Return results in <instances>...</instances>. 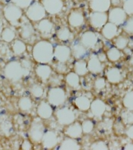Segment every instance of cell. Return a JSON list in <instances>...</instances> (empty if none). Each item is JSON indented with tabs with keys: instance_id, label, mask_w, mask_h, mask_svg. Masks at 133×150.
Segmentation results:
<instances>
[{
	"instance_id": "18",
	"label": "cell",
	"mask_w": 133,
	"mask_h": 150,
	"mask_svg": "<svg viewBox=\"0 0 133 150\" xmlns=\"http://www.w3.org/2000/svg\"><path fill=\"white\" fill-rule=\"evenodd\" d=\"M68 22L71 27L75 28L81 27L85 23L83 13L79 10H73L68 16Z\"/></svg>"
},
{
	"instance_id": "47",
	"label": "cell",
	"mask_w": 133,
	"mask_h": 150,
	"mask_svg": "<svg viewBox=\"0 0 133 150\" xmlns=\"http://www.w3.org/2000/svg\"><path fill=\"white\" fill-rule=\"evenodd\" d=\"M10 53H11V51L9 50L6 42L4 41V43H0V54H1V57H5L6 58L9 54H10Z\"/></svg>"
},
{
	"instance_id": "32",
	"label": "cell",
	"mask_w": 133,
	"mask_h": 150,
	"mask_svg": "<svg viewBox=\"0 0 133 150\" xmlns=\"http://www.w3.org/2000/svg\"><path fill=\"white\" fill-rule=\"evenodd\" d=\"M18 106L19 108L23 112H29L33 107L31 99L28 96H23L19 100Z\"/></svg>"
},
{
	"instance_id": "25",
	"label": "cell",
	"mask_w": 133,
	"mask_h": 150,
	"mask_svg": "<svg viewBox=\"0 0 133 150\" xmlns=\"http://www.w3.org/2000/svg\"><path fill=\"white\" fill-rule=\"evenodd\" d=\"M75 105L81 111H87L90 110L91 101L88 96L85 95H80L75 99Z\"/></svg>"
},
{
	"instance_id": "37",
	"label": "cell",
	"mask_w": 133,
	"mask_h": 150,
	"mask_svg": "<svg viewBox=\"0 0 133 150\" xmlns=\"http://www.w3.org/2000/svg\"><path fill=\"white\" fill-rule=\"evenodd\" d=\"M123 105L127 110L133 111V90L125 95L123 98Z\"/></svg>"
},
{
	"instance_id": "24",
	"label": "cell",
	"mask_w": 133,
	"mask_h": 150,
	"mask_svg": "<svg viewBox=\"0 0 133 150\" xmlns=\"http://www.w3.org/2000/svg\"><path fill=\"white\" fill-rule=\"evenodd\" d=\"M106 77L109 83L112 84H117L122 80V72L117 68H110L106 72Z\"/></svg>"
},
{
	"instance_id": "55",
	"label": "cell",
	"mask_w": 133,
	"mask_h": 150,
	"mask_svg": "<svg viewBox=\"0 0 133 150\" xmlns=\"http://www.w3.org/2000/svg\"><path fill=\"white\" fill-rule=\"evenodd\" d=\"M2 9H3V8H2V6H1V5H0V14L2 13Z\"/></svg>"
},
{
	"instance_id": "10",
	"label": "cell",
	"mask_w": 133,
	"mask_h": 150,
	"mask_svg": "<svg viewBox=\"0 0 133 150\" xmlns=\"http://www.w3.org/2000/svg\"><path fill=\"white\" fill-rule=\"evenodd\" d=\"M72 51L69 47L64 45H59L54 48V58L59 62L66 63L69 60Z\"/></svg>"
},
{
	"instance_id": "53",
	"label": "cell",
	"mask_w": 133,
	"mask_h": 150,
	"mask_svg": "<svg viewBox=\"0 0 133 150\" xmlns=\"http://www.w3.org/2000/svg\"><path fill=\"white\" fill-rule=\"evenodd\" d=\"M5 27L4 26H3V23H2V20H0V34H2V30H3V29H4Z\"/></svg>"
},
{
	"instance_id": "12",
	"label": "cell",
	"mask_w": 133,
	"mask_h": 150,
	"mask_svg": "<svg viewBox=\"0 0 133 150\" xmlns=\"http://www.w3.org/2000/svg\"><path fill=\"white\" fill-rule=\"evenodd\" d=\"M41 2L46 12L51 15L61 13L64 6L63 0H42Z\"/></svg>"
},
{
	"instance_id": "7",
	"label": "cell",
	"mask_w": 133,
	"mask_h": 150,
	"mask_svg": "<svg viewBox=\"0 0 133 150\" xmlns=\"http://www.w3.org/2000/svg\"><path fill=\"white\" fill-rule=\"evenodd\" d=\"M56 120L59 125L67 126L73 123L76 120V114L71 108L63 107L58 109L55 112Z\"/></svg>"
},
{
	"instance_id": "48",
	"label": "cell",
	"mask_w": 133,
	"mask_h": 150,
	"mask_svg": "<svg viewBox=\"0 0 133 150\" xmlns=\"http://www.w3.org/2000/svg\"><path fill=\"white\" fill-rule=\"evenodd\" d=\"M32 143L31 142L28 140V139H26L23 142L22 145H21V149L24 150H30L32 149Z\"/></svg>"
},
{
	"instance_id": "8",
	"label": "cell",
	"mask_w": 133,
	"mask_h": 150,
	"mask_svg": "<svg viewBox=\"0 0 133 150\" xmlns=\"http://www.w3.org/2000/svg\"><path fill=\"white\" fill-rule=\"evenodd\" d=\"M127 20V13L123 8L119 6L113 7L109 9L108 21L115 23L117 26L124 24Z\"/></svg>"
},
{
	"instance_id": "31",
	"label": "cell",
	"mask_w": 133,
	"mask_h": 150,
	"mask_svg": "<svg viewBox=\"0 0 133 150\" xmlns=\"http://www.w3.org/2000/svg\"><path fill=\"white\" fill-rule=\"evenodd\" d=\"M16 32L11 27H5L1 34V38L3 41L6 43H11L15 40Z\"/></svg>"
},
{
	"instance_id": "3",
	"label": "cell",
	"mask_w": 133,
	"mask_h": 150,
	"mask_svg": "<svg viewBox=\"0 0 133 150\" xmlns=\"http://www.w3.org/2000/svg\"><path fill=\"white\" fill-rule=\"evenodd\" d=\"M4 76L8 80L17 83L24 77V72L21 62L11 61L4 68Z\"/></svg>"
},
{
	"instance_id": "50",
	"label": "cell",
	"mask_w": 133,
	"mask_h": 150,
	"mask_svg": "<svg viewBox=\"0 0 133 150\" xmlns=\"http://www.w3.org/2000/svg\"><path fill=\"white\" fill-rule=\"evenodd\" d=\"M125 133H126L127 136L129 137V139H131L133 140V125H129Z\"/></svg>"
},
{
	"instance_id": "38",
	"label": "cell",
	"mask_w": 133,
	"mask_h": 150,
	"mask_svg": "<svg viewBox=\"0 0 133 150\" xmlns=\"http://www.w3.org/2000/svg\"><path fill=\"white\" fill-rule=\"evenodd\" d=\"M122 119L123 122L125 125H133V111L132 110H127L125 111H123L122 114Z\"/></svg>"
},
{
	"instance_id": "29",
	"label": "cell",
	"mask_w": 133,
	"mask_h": 150,
	"mask_svg": "<svg viewBox=\"0 0 133 150\" xmlns=\"http://www.w3.org/2000/svg\"><path fill=\"white\" fill-rule=\"evenodd\" d=\"M12 52L14 55L16 56H20L26 52L27 50V45L21 40H14V41L12 44L11 47Z\"/></svg>"
},
{
	"instance_id": "27",
	"label": "cell",
	"mask_w": 133,
	"mask_h": 150,
	"mask_svg": "<svg viewBox=\"0 0 133 150\" xmlns=\"http://www.w3.org/2000/svg\"><path fill=\"white\" fill-rule=\"evenodd\" d=\"M71 51H72V54L76 59H81L87 54V48L80 42L76 43L72 45Z\"/></svg>"
},
{
	"instance_id": "28",
	"label": "cell",
	"mask_w": 133,
	"mask_h": 150,
	"mask_svg": "<svg viewBox=\"0 0 133 150\" xmlns=\"http://www.w3.org/2000/svg\"><path fill=\"white\" fill-rule=\"evenodd\" d=\"M66 82L67 85L72 89H79L80 87L79 76L75 72H71L66 75Z\"/></svg>"
},
{
	"instance_id": "36",
	"label": "cell",
	"mask_w": 133,
	"mask_h": 150,
	"mask_svg": "<svg viewBox=\"0 0 133 150\" xmlns=\"http://www.w3.org/2000/svg\"><path fill=\"white\" fill-rule=\"evenodd\" d=\"M30 92L35 98H41L44 94V89L39 84H33L30 86Z\"/></svg>"
},
{
	"instance_id": "23",
	"label": "cell",
	"mask_w": 133,
	"mask_h": 150,
	"mask_svg": "<svg viewBox=\"0 0 133 150\" xmlns=\"http://www.w3.org/2000/svg\"><path fill=\"white\" fill-rule=\"evenodd\" d=\"M35 73L42 82H47L52 76V69L47 64H39L35 69Z\"/></svg>"
},
{
	"instance_id": "9",
	"label": "cell",
	"mask_w": 133,
	"mask_h": 150,
	"mask_svg": "<svg viewBox=\"0 0 133 150\" xmlns=\"http://www.w3.org/2000/svg\"><path fill=\"white\" fill-rule=\"evenodd\" d=\"M108 22V14L106 12H93L90 15V23L93 28L100 29Z\"/></svg>"
},
{
	"instance_id": "13",
	"label": "cell",
	"mask_w": 133,
	"mask_h": 150,
	"mask_svg": "<svg viewBox=\"0 0 133 150\" xmlns=\"http://www.w3.org/2000/svg\"><path fill=\"white\" fill-rule=\"evenodd\" d=\"M36 28L37 31L41 34V36L44 38H47V37L51 36V34L53 33L54 24L50 20L44 18L38 21Z\"/></svg>"
},
{
	"instance_id": "40",
	"label": "cell",
	"mask_w": 133,
	"mask_h": 150,
	"mask_svg": "<svg viewBox=\"0 0 133 150\" xmlns=\"http://www.w3.org/2000/svg\"><path fill=\"white\" fill-rule=\"evenodd\" d=\"M34 0H11V2L16 5L22 9H27Z\"/></svg>"
},
{
	"instance_id": "15",
	"label": "cell",
	"mask_w": 133,
	"mask_h": 150,
	"mask_svg": "<svg viewBox=\"0 0 133 150\" xmlns=\"http://www.w3.org/2000/svg\"><path fill=\"white\" fill-rule=\"evenodd\" d=\"M97 41H98V38L97 34L94 32L87 30L82 34L79 42L88 49V48L94 47L97 44Z\"/></svg>"
},
{
	"instance_id": "35",
	"label": "cell",
	"mask_w": 133,
	"mask_h": 150,
	"mask_svg": "<svg viewBox=\"0 0 133 150\" xmlns=\"http://www.w3.org/2000/svg\"><path fill=\"white\" fill-rule=\"evenodd\" d=\"M114 44H115V47L119 50H124L129 45V38L125 36H118L115 39Z\"/></svg>"
},
{
	"instance_id": "54",
	"label": "cell",
	"mask_w": 133,
	"mask_h": 150,
	"mask_svg": "<svg viewBox=\"0 0 133 150\" xmlns=\"http://www.w3.org/2000/svg\"><path fill=\"white\" fill-rule=\"evenodd\" d=\"M130 64H131V65L133 66V54L132 55L131 58H130Z\"/></svg>"
},
{
	"instance_id": "44",
	"label": "cell",
	"mask_w": 133,
	"mask_h": 150,
	"mask_svg": "<svg viewBox=\"0 0 133 150\" xmlns=\"http://www.w3.org/2000/svg\"><path fill=\"white\" fill-rule=\"evenodd\" d=\"M106 86V81L104 78L102 77H99L97 78L94 82V88L95 90L100 91V90H104Z\"/></svg>"
},
{
	"instance_id": "33",
	"label": "cell",
	"mask_w": 133,
	"mask_h": 150,
	"mask_svg": "<svg viewBox=\"0 0 133 150\" xmlns=\"http://www.w3.org/2000/svg\"><path fill=\"white\" fill-rule=\"evenodd\" d=\"M121 58H122V52L116 47H111L107 52V58L110 62H116L117 61H119Z\"/></svg>"
},
{
	"instance_id": "26",
	"label": "cell",
	"mask_w": 133,
	"mask_h": 150,
	"mask_svg": "<svg viewBox=\"0 0 133 150\" xmlns=\"http://www.w3.org/2000/svg\"><path fill=\"white\" fill-rule=\"evenodd\" d=\"M59 149L61 150H79L81 149V146L76 139L69 137L62 142Z\"/></svg>"
},
{
	"instance_id": "49",
	"label": "cell",
	"mask_w": 133,
	"mask_h": 150,
	"mask_svg": "<svg viewBox=\"0 0 133 150\" xmlns=\"http://www.w3.org/2000/svg\"><path fill=\"white\" fill-rule=\"evenodd\" d=\"M56 70L60 73H63V72H66V66L65 65V63L62 62H59L58 65H56Z\"/></svg>"
},
{
	"instance_id": "41",
	"label": "cell",
	"mask_w": 133,
	"mask_h": 150,
	"mask_svg": "<svg viewBox=\"0 0 133 150\" xmlns=\"http://www.w3.org/2000/svg\"><path fill=\"white\" fill-rule=\"evenodd\" d=\"M127 15L132 16L133 15V0H125L122 6Z\"/></svg>"
},
{
	"instance_id": "39",
	"label": "cell",
	"mask_w": 133,
	"mask_h": 150,
	"mask_svg": "<svg viewBox=\"0 0 133 150\" xmlns=\"http://www.w3.org/2000/svg\"><path fill=\"white\" fill-rule=\"evenodd\" d=\"M81 125L82 128H83V132L85 134H89L90 132H92L93 128H94V124L93 123V121L90 119H87V120L83 121Z\"/></svg>"
},
{
	"instance_id": "17",
	"label": "cell",
	"mask_w": 133,
	"mask_h": 150,
	"mask_svg": "<svg viewBox=\"0 0 133 150\" xmlns=\"http://www.w3.org/2000/svg\"><path fill=\"white\" fill-rule=\"evenodd\" d=\"M89 72L93 74H100L104 69V65L96 54H92L87 62Z\"/></svg>"
},
{
	"instance_id": "42",
	"label": "cell",
	"mask_w": 133,
	"mask_h": 150,
	"mask_svg": "<svg viewBox=\"0 0 133 150\" xmlns=\"http://www.w3.org/2000/svg\"><path fill=\"white\" fill-rule=\"evenodd\" d=\"M22 67L23 69V72H24V77L27 76L30 74V72L31 71V62L28 59H22L21 62Z\"/></svg>"
},
{
	"instance_id": "46",
	"label": "cell",
	"mask_w": 133,
	"mask_h": 150,
	"mask_svg": "<svg viewBox=\"0 0 133 150\" xmlns=\"http://www.w3.org/2000/svg\"><path fill=\"white\" fill-rule=\"evenodd\" d=\"M124 30L126 33L133 35V17L128 19L124 23Z\"/></svg>"
},
{
	"instance_id": "34",
	"label": "cell",
	"mask_w": 133,
	"mask_h": 150,
	"mask_svg": "<svg viewBox=\"0 0 133 150\" xmlns=\"http://www.w3.org/2000/svg\"><path fill=\"white\" fill-rule=\"evenodd\" d=\"M57 38L61 41H67L72 38V33L66 27H62L57 31Z\"/></svg>"
},
{
	"instance_id": "56",
	"label": "cell",
	"mask_w": 133,
	"mask_h": 150,
	"mask_svg": "<svg viewBox=\"0 0 133 150\" xmlns=\"http://www.w3.org/2000/svg\"><path fill=\"white\" fill-rule=\"evenodd\" d=\"M0 104H1V99H0Z\"/></svg>"
},
{
	"instance_id": "21",
	"label": "cell",
	"mask_w": 133,
	"mask_h": 150,
	"mask_svg": "<svg viewBox=\"0 0 133 150\" xmlns=\"http://www.w3.org/2000/svg\"><path fill=\"white\" fill-rule=\"evenodd\" d=\"M83 133V132L81 124L78 121H74L73 123L67 125V128L65 130V134L68 137L76 139L80 138Z\"/></svg>"
},
{
	"instance_id": "43",
	"label": "cell",
	"mask_w": 133,
	"mask_h": 150,
	"mask_svg": "<svg viewBox=\"0 0 133 150\" xmlns=\"http://www.w3.org/2000/svg\"><path fill=\"white\" fill-rule=\"evenodd\" d=\"M90 149L93 150H107L108 149V146L104 141H97L94 142L90 146Z\"/></svg>"
},
{
	"instance_id": "52",
	"label": "cell",
	"mask_w": 133,
	"mask_h": 150,
	"mask_svg": "<svg viewBox=\"0 0 133 150\" xmlns=\"http://www.w3.org/2000/svg\"><path fill=\"white\" fill-rule=\"evenodd\" d=\"M125 150H132L133 149V142H129L126 144L125 146Z\"/></svg>"
},
{
	"instance_id": "30",
	"label": "cell",
	"mask_w": 133,
	"mask_h": 150,
	"mask_svg": "<svg viewBox=\"0 0 133 150\" xmlns=\"http://www.w3.org/2000/svg\"><path fill=\"white\" fill-rule=\"evenodd\" d=\"M74 72L79 76H84L89 72L87 62L84 60L79 59L74 63Z\"/></svg>"
},
{
	"instance_id": "1",
	"label": "cell",
	"mask_w": 133,
	"mask_h": 150,
	"mask_svg": "<svg viewBox=\"0 0 133 150\" xmlns=\"http://www.w3.org/2000/svg\"><path fill=\"white\" fill-rule=\"evenodd\" d=\"M32 55L34 61L39 64H47L54 58V47L47 40H40L34 45Z\"/></svg>"
},
{
	"instance_id": "5",
	"label": "cell",
	"mask_w": 133,
	"mask_h": 150,
	"mask_svg": "<svg viewBox=\"0 0 133 150\" xmlns=\"http://www.w3.org/2000/svg\"><path fill=\"white\" fill-rule=\"evenodd\" d=\"M47 98L48 103L52 106L59 107L63 105L66 100V91L59 86L52 87L47 92Z\"/></svg>"
},
{
	"instance_id": "45",
	"label": "cell",
	"mask_w": 133,
	"mask_h": 150,
	"mask_svg": "<svg viewBox=\"0 0 133 150\" xmlns=\"http://www.w3.org/2000/svg\"><path fill=\"white\" fill-rule=\"evenodd\" d=\"M1 130L2 132L6 135H9L11 134V132H13V126L12 124L9 121H4L1 125Z\"/></svg>"
},
{
	"instance_id": "20",
	"label": "cell",
	"mask_w": 133,
	"mask_h": 150,
	"mask_svg": "<svg viewBox=\"0 0 133 150\" xmlns=\"http://www.w3.org/2000/svg\"><path fill=\"white\" fill-rule=\"evenodd\" d=\"M37 114L41 119H49L53 114V109L48 101L43 100L39 103L37 108Z\"/></svg>"
},
{
	"instance_id": "14",
	"label": "cell",
	"mask_w": 133,
	"mask_h": 150,
	"mask_svg": "<svg viewBox=\"0 0 133 150\" xmlns=\"http://www.w3.org/2000/svg\"><path fill=\"white\" fill-rule=\"evenodd\" d=\"M21 29H20V33H21V37L22 39L25 40H30L35 34V30L34 28V26L29 22V19L27 20H22L21 23Z\"/></svg>"
},
{
	"instance_id": "4",
	"label": "cell",
	"mask_w": 133,
	"mask_h": 150,
	"mask_svg": "<svg viewBox=\"0 0 133 150\" xmlns=\"http://www.w3.org/2000/svg\"><path fill=\"white\" fill-rule=\"evenodd\" d=\"M46 10L42 2L39 1H34L32 4L27 9L26 16L29 20L33 22H38L46 16Z\"/></svg>"
},
{
	"instance_id": "6",
	"label": "cell",
	"mask_w": 133,
	"mask_h": 150,
	"mask_svg": "<svg viewBox=\"0 0 133 150\" xmlns=\"http://www.w3.org/2000/svg\"><path fill=\"white\" fill-rule=\"evenodd\" d=\"M45 125L41 121V117L34 118L30 125V128L29 129V137L30 140L34 142H41V139L45 134Z\"/></svg>"
},
{
	"instance_id": "51",
	"label": "cell",
	"mask_w": 133,
	"mask_h": 150,
	"mask_svg": "<svg viewBox=\"0 0 133 150\" xmlns=\"http://www.w3.org/2000/svg\"><path fill=\"white\" fill-rule=\"evenodd\" d=\"M98 58H99V59L100 60V62H104V61L106 60V58H107V54H106V56L104 55V54H103V53H100L98 55Z\"/></svg>"
},
{
	"instance_id": "16",
	"label": "cell",
	"mask_w": 133,
	"mask_h": 150,
	"mask_svg": "<svg viewBox=\"0 0 133 150\" xmlns=\"http://www.w3.org/2000/svg\"><path fill=\"white\" fill-rule=\"evenodd\" d=\"M89 6L93 12H108L111 9V0H90Z\"/></svg>"
},
{
	"instance_id": "22",
	"label": "cell",
	"mask_w": 133,
	"mask_h": 150,
	"mask_svg": "<svg viewBox=\"0 0 133 150\" xmlns=\"http://www.w3.org/2000/svg\"><path fill=\"white\" fill-rule=\"evenodd\" d=\"M101 34L107 40H112L117 37L118 34L117 26L111 22H108L101 28Z\"/></svg>"
},
{
	"instance_id": "19",
	"label": "cell",
	"mask_w": 133,
	"mask_h": 150,
	"mask_svg": "<svg viewBox=\"0 0 133 150\" xmlns=\"http://www.w3.org/2000/svg\"><path fill=\"white\" fill-rule=\"evenodd\" d=\"M106 108L107 106L104 101L100 99H96L91 102L90 110L93 116L96 117H101L104 112L106 111Z\"/></svg>"
},
{
	"instance_id": "11",
	"label": "cell",
	"mask_w": 133,
	"mask_h": 150,
	"mask_svg": "<svg viewBox=\"0 0 133 150\" xmlns=\"http://www.w3.org/2000/svg\"><path fill=\"white\" fill-rule=\"evenodd\" d=\"M59 141V139L57 132L50 130L45 132L41 142L43 146V148L46 149H52L56 147Z\"/></svg>"
},
{
	"instance_id": "2",
	"label": "cell",
	"mask_w": 133,
	"mask_h": 150,
	"mask_svg": "<svg viewBox=\"0 0 133 150\" xmlns=\"http://www.w3.org/2000/svg\"><path fill=\"white\" fill-rule=\"evenodd\" d=\"M4 18L13 27H19L23 18V9L13 2L5 6L2 9Z\"/></svg>"
}]
</instances>
